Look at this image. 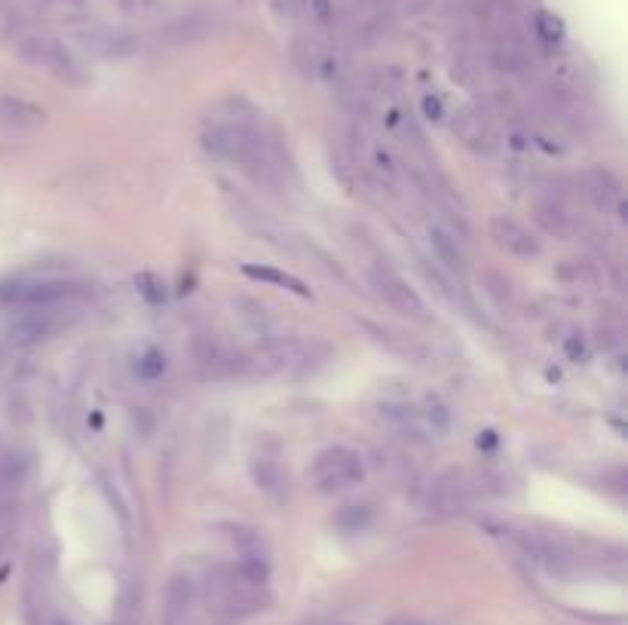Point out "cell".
<instances>
[{
	"label": "cell",
	"instance_id": "cell-1",
	"mask_svg": "<svg viewBox=\"0 0 628 625\" xmlns=\"http://www.w3.org/2000/svg\"><path fill=\"white\" fill-rule=\"evenodd\" d=\"M16 56L34 68H46L59 83L80 89L89 83V68L80 62V56L71 50L68 43L46 37V34H28L16 43Z\"/></svg>",
	"mask_w": 628,
	"mask_h": 625
},
{
	"label": "cell",
	"instance_id": "cell-2",
	"mask_svg": "<svg viewBox=\"0 0 628 625\" xmlns=\"http://www.w3.org/2000/svg\"><path fill=\"white\" fill-rule=\"evenodd\" d=\"M83 295V285L71 279H16L0 282V304L19 310H59Z\"/></svg>",
	"mask_w": 628,
	"mask_h": 625
},
{
	"label": "cell",
	"instance_id": "cell-3",
	"mask_svg": "<svg viewBox=\"0 0 628 625\" xmlns=\"http://www.w3.org/2000/svg\"><path fill=\"white\" fill-rule=\"evenodd\" d=\"M362 475H365L362 457L353 448H344V445L325 448L310 466V482L319 494L347 491V488L362 482Z\"/></svg>",
	"mask_w": 628,
	"mask_h": 625
},
{
	"label": "cell",
	"instance_id": "cell-4",
	"mask_svg": "<svg viewBox=\"0 0 628 625\" xmlns=\"http://www.w3.org/2000/svg\"><path fill=\"white\" fill-rule=\"evenodd\" d=\"M371 282H374V288L380 292V298H383L386 304H390L396 313H402V316H408V319H417V322H426V319H429L423 298L414 292V288H411L399 273H393L390 267H377V270H371Z\"/></svg>",
	"mask_w": 628,
	"mask_h": 625
},
{
	"label": "cell",
	"instance_id": "cell-5",
	"mask_svg": "<svg viewBox=\"0 0 628 625\" xmlns=\"http://www.w3.org/2000/svg\"><path fill=\"white\" fill-rule=\"evenodd\" d=\"M65 328L62 307L59 310H25L13 325H10V341L16 347H31L46 338H53L56 331Z\"/></svg>",
	"mask_w": 628,
	"mask_h": 625
},
{
	"label": "cell",
	"instance_id": "cell-6",
	"mask_svg": "<svg viewBox=\"0 0 628 625\" xmlns=\"http://www.w3.org/2000/svg\"><path fill=\"white\" fill-rule=\"evenodd\" d=\"M25 478H28V460L22 454L16 451L0 454V518H7L16 509Z\"/></svg>",
	"mask_w": 628,
	"mask_h": 625
},
{
	"label": "cell",
	"instance_id": "cell-7",
	"mask_svg": "<svg viewBox=\"0 0 628 625\" xmlns=\"http://www.w3.org/2000/svg\"><path fill=\"white\" fill-rule=\"evenodd\" d=\"M77 37L89 53L102 56V59H120V56H129L135 50V43L126 31L105 28V25H89Z\"/></svg>",
	"mask_w": 628,
	"mask_h": 625
},
{
	"label": "cell",
	"instance_id": "cell-8",
	"mask_svg": "<svg viewBox=\"0 0 628 625\" xmlns=\"http://www.w3.org/2000/svg\"><path fill=\"white\" fill-rule=\"evenodd\" d=\"M491 236L497 239V246L515 258H534L540 252V243L534 236H530L527 227H521L518 221L506 218V215H497L491 221Z\"/></svg>",
	"mask_w": 628,
	"mask_h": 625
},
{
	"label": "cell",
	"instance_id": "cell-9",
	"mask_svg": "<svg viewBox=\"0 0 628 625\" xmlns=\"http://www.w3.org/2000/svg\"><path fill=\"white\" fill-rule=\"evenodd\" d=\"M46 123V111L19 95H0V126L13 132H31Z\"/></svg>",
	"mask_w": 628,
	"mask_h": 625
},
{
	"label": "cell",
	"instance_id": "cell-10",
	"mask_svg": "<svg viewBox=\"0 0 628 625\" xmlns=\"http://www.w3.org/2000/svg\"><path fill=\"white\" fill-rule=\"evenodd\" d=\"M193 607V583L187 576H175L166 589V607H163V625H187Z\"/></svg>",
	"mask_w": 628,
	"mask_h": 625
},
{
	"label": "cell",
	"instance_id": "cell-11",
	"mask_svg": "<svg viewBox=\"0 0 628 625\" xmlns=\"http://www.w3.org/2000/svg\"><path fill=\"white\" fill-rule=\"evenodd\" d=\"M249 472H252V482H255V488L264 494V497H270V500H282L285 497V475H282V469L273 463V460H267V457H255L252 463H249Z\"/></svg>",
	"mask_w": 628,
	"mask_h": 625
},
{
	"label": "cell",
	"instance_id": "cell-12",
	"mask_svg": "<svg viewBox=\"0 0 628 625\" xmlns=\"http://www.w3.org/2000/svg\"><path fill=\"white\" fill-rule=\"evenodd\" d=\"M429 246H432L436 258H439L451 273H463L466 258H463V252H460V246H457L454 233H448L442 224H432V227H429Z\"/></svg>",
	"mask_w": 628,
	"mask_h": 625
},
{
	"label": "cell",
	"instance_id": "cell-13",
	"mask_svg": "<svg viewBox=\"0 0 628 625\" xmlns=\"http://www.w3.org/2000/svg\"><path fill=\"white\" fill-rule=\"evenodd\" d=\"M589 194L592 200L601 206V209H610V206H622V190H619V181L613 178V172L607 169H595L589 175Z\"/></svg>",
	"mask_w": 628,
	"mask_h": 625
},
{
	"label": "cell",
	"instance_id": "cell-14",
	"mask_svg": "<svg viewBox=\"0 0 628 625\" xmlns=\"http://www.w3.org/2000/svg\"><path fill=\"white\" fill-rule=\"evenodd\" d=\"M466 503V485L457 472L445 475L442 482L436 485V494H432V506L439 512H457L460 506Z\"/></svg>",
	"mask_w": 628,
	"mask_h": 625
},
{
	"label": "cell",
	"instance_id": "cell-15",
	"mask_svg": "<svg viewBox=\"0 0 628 625\" xmlns=\"http://www.w3.org/2000/svg\"><path fill=\"white\" fill-rule=\"evenodd\" d=\"M243 273L249 279L270 282V285H282V288H288V292H295L301 298H310V288L301 279H295L292 273H282V270H273V267H255V264H243Z\"/></svg>",
	"mask_w": 628,
	"mask_h": 625
},
{
	"label": "cell",
	"instance_id": "cell-16",
	"mask_svg": "<svg viewBox=\"0 0 628 625\" xmlns=\"http://www.w3.org/2000/svg\"><path fill=\"white\" fill-rule=\"evenodd\" d=\"M230 540L233 546L243 552V558H267V549H264V537L252 527H243V524H233L230 527Z\"/></svg>",
	"mask_w": 628,
	"mask_h": 625
},
{
	"label": "cell",
	"instance_id": "cell-17",
	"mask_svg": "<svg viewBox=\"0 0 628 625\" xmlns=\"http://www.w3.org/2000/svg\"><path fill=\"white\" fill-rule=\"evenodd\" d=\"M537 221L549 233H555V236H567L570 233V215L561 206H555V203H540L537 206Z\"/></svg>",
	"mask_w": 628,
	"mask_h": 625
},
{
	"label": "cell",
	"instance_id": "cell-18",
	"mask_svg": "<svg viewBox=\"0 0 628 625\" xmlns=\"http://www.w3.org/2000/svg\"><path fill=\"white\" fill-rule=\"evenodd\" d=\"M334 521H337V527H341L344 534H359L362 527L371 521V506H365V503L362 506L359 503L356 506H344L341 512H337Z\"/></svg>",
	"mask_w": 628,
	"mask_h": 625
},
{
	"label": "cell",
	"instance_id": "cell-19",
	"mask_svg": "<svg viewBox=\"0 0 628 625\" xmlns=\"http://www.w3.org/2000/svg\"><path fill=\"white\" fill-rule=\"evenodd\" d=\"M236 576L246 586H264L270 580V564H267V558H243L236 567Z\"/></svg>",
	"mask_w": 628,
	"mask_h": 625
},
{
	"label": "cell",
	"instance_id": "cell-20",
	"mask_svg": "<svg viewBox=\"0 0 628 625\" xmlns=\"http://www.w3.org/2000/svg\"><path fill=\"white\" fill-rule=\"evenodd\" d=\"M135 371H138L141 380H157V377L166 374V356L160 350H148V353L138 359Z\"/></svg>",
	"mask_w": 628,
	"mask_h": 625
},
{
	"label": "cell",
	"instance_id": "cell-21",
	"mask_svg": "<svg viewBox=\"0 0 628 625\" xmlns=\"http://www.w3.org/2000/svg\"><path fill=\"white\" fill-rule=\"evenodd\" d=\"M537 31H540V37L549 40V43H555V40L564 37V25H561V19L552 16V13H540V16H537Z\"/></svg>",
	"mask_w": 628,
	"mask_h": 625
},
{
	"label": "cell",
	"instance_id": "cell-22",
	"mask_svg": "<svg viewBox=\"0 0 628 625\" xmlns=\"http://www.w3.org/2000/svg\"><path fill=\"white\" fill-rule=\"evenodd\" d=\"M117 7H120L123 13H132V16H144V13L157 10V0H117Z\"/></svg>",
	"mask_w": 628,
	"mask_h": 625
},
{
	"label": "cell",
	"instance_id": "cell-23",
	"mask_svg": "<svg viewBox=\"0 0 628 625\" xmlns=\"http://www.w3.org/2000/svg\"><path fill=\"white\" fill-rule=\"evenodd\" d=\"M423 111H426V117L429 120H442V102L436 99V95H426V99H423Z\"/></svg>",
	"mask_w": 628,
	"mask_h": 625
},
{
	"label": "cell",
	"instance_id": "cell-24",
	"mask_svg": "<svg viewBox=\"0 0 628 625\" xmlns=\"http://www.w3.org/2000/svg\"><path fill=\"white\" fill-rule=\"evenodd\" d=\"M429 423H436V429L445 432V429H448V411H445V408H432V411H429Z\"/></svg>",
	"mask_w": 628,
	"mask_h": 625
},
{
	"label": "cell",
	"instance_id": "cell-25",
	"mask_svg": "<svg viewBox=\"0 0 628 625\" xmlns=\"http://www.w3.org/2000/svg\"><path fill=\"white\" fill-rule=\"evenodd\" d=\"M313 10H316V16L325 22V19H331V4L328 0H313Z\"/></svg>",
	"mask_w": 628,
	"mask_h": 625
},
{
	"label": "cell",
	"instance_id": "cell-26",
	"mask_svg": "<svg viewBox=\"0 0 628 625\" xmlns=\"http://www.w3.org/2000/svg\"><path fill=\"white\" fill-rule=\"evenodd\" d=\"M494 442H497V436H494V432H485V439H478V448H481V445H485V448H491Z\"/></svg>",
	"mask_w": 628,
	"mask_h": 625
},
{
	"label": "cell",
	"instance_id": "cell-27",
	"mask_svg": "<svg viewBox=\"0 0 628 625\" xmlns=\"http://www.w3.org/2000/svg\"><path fill=\"white\" fill-rule=\"evenodd\" d=\"M567 353H570V356H583V344L570 341V344H567Z\"/></svg>",
	"mask_w": 628,
	"mask_h": 625
},
{
	"label": "cell",
	"instance_id": "cell-28",
	"mask_svg": "<svg viewBox=\"0 0 628 625\" xmlns=\"http://www.w3.org/2000/svg\"><path fill=\"white\" fill-rule=\"evenodd\" d=\"M56 625H71V622H65V619H59V622H56Z\"/></svg>",
	"mask_w": 628,
	"mask_h": 625
}]
</instances>
